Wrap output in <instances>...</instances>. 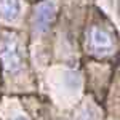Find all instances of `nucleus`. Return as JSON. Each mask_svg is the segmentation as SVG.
Returning <instances> with one entry per match:
<instances>
[{"label":"nucleus","mask_w":120,"mask_h":120,"mask_svg":"<svg viewBox=\"0 0 120 120\" xmlns=\"http://www.w3.org/2000/svg\"><path fill=\"white\" fill-rule=\"evenodd\" d=\"M56 16V5L55 2H43L42 5H38L34 15V27L37 32H43L50 27V24L53 22Z\"/></svg>","instance_id":"3"},{"label":"nucleus","mask_w":120,"mask_h":120,"mask_svg":"<svg viewBox=\"0 0 120 120\" xmlns=\"http://www.w3.org/2000/svg\"><path fill=\"white\" fill-rule=\"evenodd\" d=\"M15 120H27V119H24V117H18V119H15Z\"/></svg>","instance_id":"5"},{"label":"nucleus","mask_w":120,"mask_h":120,"mask_svg":"<svg viewBox=\"0 0 120 120\" xmlns=\"http://www.w3.org/2000/svg\"><path fill=\"white\" fill-rule=\"evenodd\" d=\"M88 46L96 55H109L114 50V38L104 29L91 27L88 32Z\"/></svg>","instance_id":"2"},{"label":"nucleus","mask_w":120,"mask_h":120,"mask_svg":"<svg viewBox=\"0 0 120 120\" xmlns=\"http://www.w3.org/2000/svg\"><path fill=\"white\" fill-rule=\"evenodd\" d=\"M19 15L18 0H0V16L7 21L16 19Z\"/></svg>","instance_id":"4"},{"label":"nucleus","mask_w":120,"mask_h":120,"mask_svg":"<svg viewBox=\"0 0 120 120\" xmlns=\"http://www.w3.org/2000/svg\"><path fill=\"white\" fill-rule=\"evenodd\" d=\"M0 61L3 69L10 74H16L22 67L21 48L15 35H2L0 37Z\"/></svg>","instance_id":"1"}]
</instances>
